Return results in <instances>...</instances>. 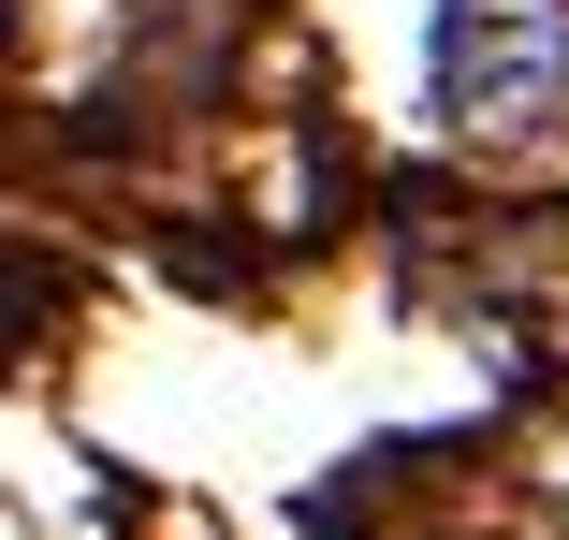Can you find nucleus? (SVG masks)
<instances>
[{"label": "nucleus", "instance_id": "1", "mask_svg": "<svg viewBox=\"0 0 569 540\" xmlns=\"http://www.w3.org/2000/svg\"><path fill=\"white\" fill-rule=\"evenodd\" d=\"M423 88L452 132H540L569 118V0H438Z\"/></svg>", "mask_w": 569, "mask_h": 540}, {"label": "nucleus", "instance_id": "2", "mask_svg": "<svg viewBox=\"0 0 569 540\" xmlns=\"http://www.w3.org/2000/svg\"><path fill=\"white\" fill-rule=\"evenodd\" d=\"M555 497H569V468H555Z\"/></svg>", "mask_w": 569, "mask_h": 540}]
</instances>
